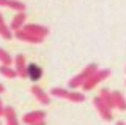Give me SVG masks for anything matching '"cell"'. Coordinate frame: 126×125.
I'll list each match as a JSON object with an SVG mask.
<instances>
[{
	"instance_id": "cell-1",
	"label": "cell",
	"mask_w": 126,
	"mask_h": 125,
	"mask_svg": "<svg viewBox=\"0 0 126 125\" xmlns=\"http://www.w3.org/2000/svg\"><path fill=\"white\" fill-rule=\"evenodd\" d=\"M96 70H98L96 63H90L88 67H87V68H84L80 73H79V75H76V76H74L73 79H71L69 83H68V85H69L71 89H77V87H80V85L84 84L85 81L88 79V78L92 76L94 71H96Z\"/></svg>"
},
{
	"instance_id": "cell-2",
	"label": "cell",
	"mask_w": 126,
	"mask_h": 125,
	"mask_svg": "<svg viewBox=\"0 0 126 125\" xmlns=\"http://www.w3.org/2000/svg\"><path fill=\"white\" fill-rule=\"evenodd\" d=\"M54 97H58V98H65V100H69V101H74V103H80V101L85 100V97L82 95L80 92H69L66 89H60V87H54L50 90Z\"/></svg>"
},
{
	"instance_id": "cell-3",
	"label": "cell",
	"mask_w": 126,
	"mask_h": 125,
	"mask_svg": "<svg viewBox=\"0 0 126 125\" xmlns=\"http://www.w3.org/2000/svg\"><path fill=\"white\" fill-rule=\"evenodd\" d=\"M110 75V71L109 70H96V71L93 73L92 76L88 78V79L85 81L84 84H82V87H84V90H92V89L94 87L96 84H99L102 79H106Z\"/></svg>"
},
{
	"instance_id": "cell-4",
	"label": "cell",
	"mask_w": 126,
	"mask_h": 125,
	"mask_svg": "<svg viewBox=\"0 0 126 125\" xmlns=\"http://www.w3.org/2000/svg\"><path fill=\"white\" fill-rule=\"evenodd\" d=\"M22 30L33 37H38V38H44L47 33H49V29L44 25H38V24H24L22 25Z\"/></svg>"
},
{
	"instance_id": "cell-5",
	"label": "cell",
	"mask_w": 126,
	"mask_h": 125,
	"mask_svg": "<svg viewBox=\"0 0 126 125\" xmlns=\"http://www.w3.org/2000/svg\"><path fill=\"white\" fill-rule=\"evenodd\" d=\"M44 117H46V112L44 111H32V112H27V114L22 117V120L27 125H32V124L43 122V120H44Z\"/></svg>"
},
{
	"instance_id": "cell-6",
	"label": "cell",
	"mask_w": 126,
	"mask_h": 125,
	"mask_svg": "<svg viewBox=\"0 0 126 125\" xmlns=\"http://www.w3.org/2000/svg\"><path fill=\"white\" fill-rule=\"evenodd\" d=\"M93 104H94V108L98 109L99 116H101L104 120H112V117H113V116H112V111H110V109L106 106V104L102 103V101L98 98V97H96V98H93Z\"/></svg>"
},
{
	"instance_id": "cell-7",
	"label": "cell",
	"mask_w": 126,
	"mask_h": 125,
	"mask_svg": "<svg viewBox=\"0 0 126 125\" xmlns=\"http://www.w3.org/2000/svg\"><path fill=\"white\" fill-rule=\"evenodd\" d=\"M14 63H16V75L21 76V78H25L27 76V63H25V57L22 54H17L14 59Z\"/></svg>"
},
{
	"instance_id": "cell-8",
	"label": "cell",
	"mask_w": 126,
	"mask_h": 125,
	"mask_svg": "<svg viewBox=\"0 0 126 125\" xmlns=\"http://www.w3.org/2000/svg\"><path fill=\"white\" fill-rule=\"evenodd\" d=\"M30 90H32V93H33L35 97H36V100H38V101H41L43 104H49V101H50L49 95H47V93L43 90V89L39 87V85H33V87H32Z\"/></svg>"
},
{
	"instance_id": "cell-9",
	"label": "cell",
	"mask_w": 126,
	"mask_h": 125,
	"mask_svg": "<svg viewBox=\"0 0 126 125\" xmlns=\"http://www.w3.org/2000/svg\"><path fill=\"white\" fill-rule=\"evenodd\" d=\"M0 6H6V8H11V10H16V11H24L25 10V5L19 0H0Z\"/></svg>"
},
{
	"instance_id": "cell-10",
	"label": "cell",
	"mask_w": 126,
	"mask_h": 125,
	"mask_svg": "<svg viewBox=\"0 0 126 125\" xmlns=\"http://www.w3.org/2000/svg\"><path fill=\"white\" fill-rule=\"evenodd\" d=\"M16 38H19V40H22V41H27V43H41L43 41V38H38V37H33V35H30V33H27V32H24V30H16Z\"/></svg>"
},
{
	"instance_id": "cell-11",
	"label": "cell",
	"mask_w": 126,
	"mask_h": 125,
	"mask_svg": "<svg viewBox=\"0 0 126 125\" xmlns=\"http://www.w3.org/2000/svg\"><path fill=\"white\" fill-rule=\"evenodd\" d=\"M112 104H113V108H118V109H121V111H125L126 109L125 97L121 95L120 92H112Z\"/></svg>"
},
{
	"instance_id": "cell-12",
	"label": "cell",
	"mask_w": 126,
	"mask_h": 125,
	"mask_svg": "<svg viewBox=\"0 0 126 125\" xmlns=\"http://www.w3.org/2000/svg\"><path fill=\"white\" fill-rule=\"evenodd\" d=\"M3 116L6 119V125H19L17 117H16V111L11 106H6L3 109Z\"/></svg>"
},
{
	"instance_id": "cell-13",
	"label": "cell",
	"mask_w": 126,
	"mask_h": 125,
	"mask_svg": "<svg viewBox=\"0 0 126 125\" xmlns=\"http://www.w3.org/2000/svg\"><path fill=\"white\" fill-rule=\"evenodd\" d=\"M25 19H27V14L24 13V11L17 13L13 18V21H11V29H13V30H21L22 25H24V22H25Z\"/></svg>"
},
{
	"instance_id": "cell-14",
	"label": "cell",
	"mask_w": 126,
	"mask_h": 125,
	"mask_svg": "<svg viewBox=\"0 0 126 125\" xmlns=\"http://www.w3.org/2000/svg\"><path fill=\"white\" fill-rule=\"evenodd\" d=\"M41 75H43V70L39 68L38 65H35V63L27 65V76H30V79L38 81L39 78H41Z\"/></svg>"
},
{
	"instance_id": "cell-15",
	"label": "cell",
	"mask_w": 126,
	"mask_h": 125,
	"mask_svg": "<svg viewBox=\"0 0 126 125\" xmlns=\"http://www.w3.org/2000/svg\"><path fill=\"white\" fill-rule=\"evenodd\" d=\"M98 98H99V100H101L109 109H112V108H113V104H112V93H110L107 89H101L99 97H98Z\"/></svg>"
},
{
	"instance_id": "cell-16",
	"label": "cell",
	"mask_w": 126,
	"mask_h": 125,
	"mask_svg": "<svg viewBox=\"0 0 126 125\" xmlns=\"http://www.w3.org/2000/svg\"><path fill=\"white\" fill-rule=\"evenodd\" d=\"M0 37L5 38V40H11V38H13V33H11V30L8 29V25L5 24V19H3L2 13H0Z\"/></svg>"
},
{
	"instance_id": "cell-17",
	"label": "cell",
	"mask_w": 126,
	"mask_h": 125,
	"mask_svg": "<svg viewBox=\"0 0 126 125\" xmlns=\"http://www.w3.org/2000/svg\"><path fill=\"white\" fill-rule=\"evenodd\" d=\"M0 75H3V76L10 78V79H13V78L17 76L14 70H13V68H10V67H6V65H0Z\"/></svg>"
},
{
	"instance_id": "cell-18",
	"label": "cell",
	"mask_w": 126,
	"mask_h": 125,
	"mask_svg": "<svg viewBox=\"0 0 126 125\" xmlns=\"http://www.w3.org/2000/svg\"><path fill=\"white\" fill-rule=\"evenodd\" d=\"M0 62H2V65H6V67H10L11 62H13L11 56L6 52L5 49H2V48H0Z\"/></svg>"
},
{
	"instance_id": "cell-19",
	"label": "cell",
	"mask_w": 126,
	"mask_h": 125,
	"mask_svg": "<svg viewBox=\"0 0 126 125\" xmlns=\"http://www.w3.org/2000/svg\"><path fill=\"white\" fill-rule=\"evenodd\" d=\"M3 109H5V106L2 103V98H0V116H3Z\"/></svg>"
},
{
	"instance_id": "cell-20",
	"label": "cell",
	"mask_w": 126,
	"mask_h": 125,
	"mask_svg": "<svg viewBox=\"0 0 126 125\" xmlns=\"http://www.w3.org/2000/svg\"><path fill=\"white\" fill-rule=\"evenodd\" d=\"M2 92H5V87H3V84H0V93Z\"/></svg>"
},
{
	"instance_id": "cell-21",
	"label": "cell",
	"mask_w": 126,
	"mask_h": 125,
	"mask_svg": "<svg viewBox=\"0 0 126 125\" xmlns=\"http://www.w3.org/2000/svg\"><path fill=\"white\" fill-rule=\"evenodd\" d=\"M32 125H46V124H44V120H43V122H38V124H32Z\"/></svg>"
},
{
	"instance_id": "cell-22",
	"label": "cell",
	"mask_w": 126,
	"mask_h": 125,
	"mask_svg": "<svg viewBox=\"0 0 126 125\" xmlns=\"http://www.w3.org/2000/svg\"><path fill=\"white\" fill-rule=\"evenodd\" d=\"M117 125H125V124L123 122H117Z\"/></svg>"
}]
</instances>
